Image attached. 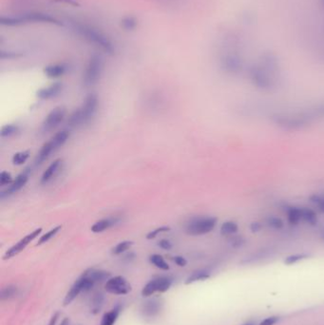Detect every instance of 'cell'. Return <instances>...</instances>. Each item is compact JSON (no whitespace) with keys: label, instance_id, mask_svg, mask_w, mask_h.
I'll list each match as a JSON object with an SVG mask.
<instances>
[{"label":"cell","instance_id":"cell-1","mask_svg":"<svg viewBox=\"0 0 324 325\" xmlns=\"http://www.w3.org/2000/svg\"><path fill=\"white\" fill-rule=\"evenodd\" d=\"M277 72H279L278 59L273 55L268 53L248 69V78L258 91L270 92L277 86Z\"/></svg>","mask_w":324,"mask_h":325},{"label":"cell","instance_id":"cell-2","mask_svg":"<svg viewBox=\"0 0 324 325\" xmlns=\"http://www.w3.org/2000/svg\"><path fill=\"white\" fill-rule=\"evenodd\" d=\"M317 118H321V111L319 106L302 112L276 113L270 117L271 122L276 127L286 131L303 130L309 127L313 121Z\"/></svg>","mask_w":324,"mask_h":325},{"label":"cell","instance_id":"cell-3","mask_svg":"<svg viewBox=\"0 0 324 325\" xmlns=\"http://www.w3.org/2000/svg\"><path fill=\"white\" fill-rule=\"evenodd\" d=\"M97 109L98 97L94 93H90L85 98L82 106L70 116L68 121L69 126L71 127H78L90 123L97 113Z\"/></svg>","mask_w":324,"mask_h":325},{"label":"cell","instance_id":"cell-4","mask_svg":"<svg viewBox=\"0 0 324 325\" xmlns=\"http://www.w3.org/2000/svg\"><path fill=\"white\" fill-rule=\"evenodd\" d=\"M75 31L87 41L92 43L96 47H98L99 49L105 51L106 53L112 55L114 52L115 48H114V45L112 42V40L97 29H94L93 27L85 25V24L84 25L77 24L75 26Z\"/></svg>","mask_w":324,"mask_h":325},{"label":"cell","instance_id":"cell-5","mask_svg":"<svg viewBox=\"0 0 324 325\" xmlns=\"http://www.w3.org/2000/svg\"><path fill=\"white\" fill-rule=\"evenodd\" d=\"M218 224L215 216H196L185 225V232L191 236H202L212 232Z\"/></svg>","mask_w":324,"mask_h":325},{"label":"cell","instance_id":"cell-6","mask_svg":"<svg viewBox=\"0 0 324 325\" xmlns=\"http://www.w3.org/2000/svg\"><path fill=\"white\" fill-rule=\"evenodd\" d=\"M69 137L70 132L67 130L59 131L55 136H52L49 141L43 145L39 153L36 156V165H41L44 161H46L49 156L56 152L57 149H60L68 141Z\"/></svg>","mask_w":324,"mask_h":325},{"label":"cell","instance_id":"cell-7","mask_svg":"<svg viewBox=\"0 0 324 325\" xmlns=\"http://www.w3.org/2000/svg\"><path fill=\"white\" fill-rule=\"evenodd\" d=\"M104 62L102 57L93 56L90 58L85 70L83 82L87 87H92L98 82L103 71Z\"/></svg>","mask_w":324,"mask_h":325},{"label":"cell","instance_id":"cell-8","mask_svg":"<svg viewBox=\"0 0 324 325\" xmlns=\"http://www.w3.org/2000/svg\"><path fill=\"white\" fill-rule=\"evenodd\" d=\"M94 285H95V283L84 272L82 275L80 276V278L78 279L77 281L73 283L70 291L67 293L65 300H64V305L66 306V305L71 304L74 301V299L77 297L81 292H87V291L92 289Z\"/></svg>","mask_w":324,"mask_h":325},{"label":"cell","instance_id":"cell-9","mask_svg":"<svg viewBox=\"0 0 324 325\" xmlns=\"http://www.w3.org/2000/svg\"><path fill=\"white\" fill-rule=\"evenodd\" d=\"M221 67L223 71L227 74L236 76L240 74L244 71L245 63L239 55H237L236 52H233V53H227L222 57Z\"/></svg>","mask_w":324,"mask_h":325},{"label":"cell","instance_id":"cell-10","mask_svg":"<svg viewBox=\"0 0 324 325\" xmlns=\"http://www.w3.org/2000/svg\"><path fill=\"white\" fill-rule=\"evenodd\" d=\"M172 279L169 277H158L151 280L142 290L144 297H149L155 293H164L170 288Z\"/></svg>","mask_w":324,"mask_h":325},{"label":"cell","instance_id":"cell-11","mask_svg":"<svg viewBox=\"0 0 324 325\" xmlns=\"http://www.w3.org/2000/svg\"><path fill=\"white\" fill-rule=\"evenodd\" d=\"M105 289L113 295H127L131 291V285L124 277L116 276L106 281Z\"/></svg>","mask_w":324,"mask_h":325},{"label":"cell","instance_id":"cell-12","mask_svg":"<svg viewBox=\"0 0 324 325\" xmlns=\"http://www.w3.org/2000/svg\"><path fill=\"white\" fill-rule=\"evenodd\" d=\"M65 116H66V109L64 106H57L56 109H53L47 115V117L43 122V131L46 132L57 128L60 125V123L64 120Z\"/></svg>","mask_w":324,"mask_h":325},{"label":"cell","instance_id":"cell-13","mask_svg":"<svg viewBox=\"0 0 324 325\" xmlns=\"http://www.w3.org/2000/svg\"><path fill=\"white\" fill-rule=\"evenodd\" d=\"M41 231H42V228H37L35 231H33V232H31V233L28 234V235H26V236H25L24 238H22L21 240H19L17 243H15L14 246H13L12 248L8 250L7 252L4 255L3 259H4V260H9V259L14 258V256L19 254L25 248H27V246H28L31 241H33V240L38 237V235L41 233Z\"/></svg>","mask_w":324,"mask_h":325},{"label":"cell","instance_id":"cell-14","mask_svg":"<svg viewBox=\"0 0 324 325\" xmlns=\"http://www.w3.org/2000/svg\"><path fill=\"white\" fill-rule=\"evenodd\" d=\"M282 210L285 215L286 221L290 226H299L303 223V211L302 206L290 204H283L282 205Z\"/></svg>","mask_w":324,"mask_h":325},{"label":"cell","instance_id":"cell-15","mask_svg":"<svg viewBox=\"0 0 324 325\" xmlns=\"http://www.w3.org/2000/svg\"><path fill=\"white\" fill-rule=\"evenodd\" d=\"M28 180V171L22 172L21 174H19L18 176L15 178V180L12 184H10V186L8 187L7 189H5V191H2L0 193V197H1V199H3L5 198V197H9V196L13 195L14 193H16L17 191H20L21 188L24 187V185L27 184Z\"/></svg>","mask_w":324,"mask_h":325},{"label":"cell","instance_id":"cell-16","mask_svg":"<svg viewBox=\"0 0 324 325\" xmlns=\"http://www.w3.org/2000/svg\"><path fill=\"white\" fill-rule=\"evenodd\" d=\"M24 20L27 23H46V24H55L60 25V22L57 20L56 17L44 14V13H29V14H22Z\"/></svg>","mask_w":324,"mask_h":325},{"label":"cell","instance_id":"cell-17","mask_svg":"<svg viewBox=\"0 0 324 325\" xmlns=\"http://www.w3.org/2000/svg\"><path fill=\"white\" fill-rule=\"evenodd\" d=\"M62 90H63V84L60 82H57L46 88L40 89L36 93V96L41 100L51 99L58 96L60 92H62Z\"/></svg>","mask_w":324,"mask_h":325},{"label":"cell","instance_id":"cell-18","mask_svg":"<svg viewBox=\"0 0 324 325\" xmlns=\"http://www.w3.org/2000/svg\"><path fill=\"white\" fill-rule=\"evenodd\" d=\"M119 221H120V219L117 218V217H112V218L100 220L92 226L91 230L93 233H102V232L106 231L107 229H110L111 227L117 225L119 223Z\"/></svg>","mask_w":324,"mask_h":325},{"label":"cell","instance_id":"cell-19","mask_svg":"<svg viewBox=\"0 0 324 325\" xmlns=\"http://www.w3.org/2000/svg\"><path fill=\"white\" fill-rule=\"evenodd\" d=\"M67 72V67L64 64H51L44 69V73L47 77L51 79L62 77Z\"/></svg>","mask_w":324,"mask_h":325},{"label":"cell","instance_id":"cell-20","mask_svg":"<svg viewBox=\"0 0 324 325\" xmlns=\"http://www.w3.org/2000/svg\"><path fill=\"white\" fill-rule=\"evenodd\" d=\"M160 311H161V304L156 300L148 301L146 304H144L142 308L144 316L147 318H153L157 316Z\"/></svg>","mask_w":324,"mask_h":325},{"label":"cell","instance_id":"cell-21","mask_svg":"<svg viewBox=\"0 0 324 325\" xmlns=\"http://www.w3.org/2000/svg\"><path fill=\"white\" fill-rule=\"evenodd\" d=\"M62 166V160L61 159H57L56 161L51 163L49 166V168L44 171L42 177H41V183L42 184H47L49 181L56 176L58 170H60Z\"/></svg>","mask_w":324,"mask_h":325},{"label":"cell","instance_id":"cell-22","mask_svg":"<svg viewBox=\"0 0 324 325\" xmlns=\"http://www.w3.org/2000/svg\"><path fill=\"white\" fill-rule=\"evenodd\" d=\"M303 222L310 226H316L318 224V216L315 209L308 206H302Z\"/></svg>","mask_w":324,"mask_h":325},{"label":"cell","instance_id":"cell-23","mask_svg":"<svg viewBox=\"0 0 324 325\" xmlns=\"http://www.w3.org/2000/svg\"><path fill=\"white\" fill-rule=\"evenodd\" d=\"M239 229H240V226L237 222L228 220L222 224L220 231L224 236H234L239 232Z\"/></svg>","mask_w":324,"mask_h":325},{"label":"cell","instance_id":"cell-24","mask_svg":"<svg viewBox=\"0 0 324 325\" xmlns=\"http://www.w3.org/2000/svg\"><path fill=\"white\" fill-rule=\"evenodd\" d=\"M263 223L264 226L277 231L282 230L285 226V222L281 217H278L276 215H268L267 217H265Z\"/></svg>","mask_w":324,"mask_h":325},{"label":"cell","instance_id":"cell-25","mask_svg":"<svg viewBox=\"0 0 324 325\" xmlns=\"http://www.w3.org/2000/svg\"><path fill=\"white\" fill-rule=\"evenodd\" d=\"M211 276V273L209 270L207 269H199L194 271L187 279H186V284H191V283H196V282H201V281H205L207 279H209Z\"/></svg>","mask_w":324,"mask_h":325},{"label":"cell","instance_id":"cell-26","mask_svg":"<svg viewBox=\"0 0 324 325\" xmlns=\"http://www.w3.org/2000/svg\"><path fill=\"white\" fill-rule=\"evenodd\" d=\"M0 24L2 26H8V27H18V26L25 25L26 22L24 20L21 14L16 16H1Z\"/></svg>","mask_w":324,"mask_h":325},{"label":"cell","instance_id":"cell-27","mask_svg":"<svg viewBox=\"0 0 324 325\" xmlns=\"http://www.w3.org/2000/svg\"><path fill=\"white\" fill-rule=\"evenodd\" d=\"M309 202L321 214H324V193H313L309 196Z\"/></svg>","mask_w":324,"mask_h":325},{"label":"cell","instance_id":"cell-28","mask_svg":"<svg viewBox=\"0 0 324 325\" xmlns=\"http://www.w3.org/2000/svg\"><path fill=\"white\" fill-rule=\"evenodd\" d=\"M120 313V308L119 307H115L112 311L106 313L103 318L100 325H113L115 323V321L117 320V318L119 316Z\"/></svg>","mask_w":324,"mask_h":325},{"label":"cell","instance_id":"cell-29","mask_svg":"<svg viewBox=\"0 0 324 325\" xmlns=\"http://www.w3.org/2000/svg\"><path fill=\"white\" fill-rule=\"evenodd\" d=\"M310 255L308 253H295V254H291L287 256L283 262L286 264V265H293V264H296L298 262H303L305 261L307 259H309Z\"/></svg>","mask_w":324,"mask_h":325},{"label":"cell","instance_id":"cell-30","mask_svg":"<svg viewBox=\"0 0 324 325\" xmlns=\"http://www.w3.org/2000/svg\"><path fill=\"white\" fill-rule=\"evenodd\" d=\"M149 261L150 262L156 266L157 268L161 269V270H169V265L168 262L165 261V259L163 258L161 255L153 254L149 257Z\"/></svg>","mask_w":324,"mask_h":325},{"label":"cell","instance_id":"cell-31","mask_svg":"<svg viewBox=\"0 0 324 325\" xmlns=\"http://www.w3.org/2000/svg\"><path fill=\"white\" fill-rule=\"evenodd\" d=\"M18 131H19V127H18V126L10 124V125H6V126H3V127H1L0 136H1L2 138L11 137V136H14V135L16 134Z\"/></svg>","mask_w":324,"mask_h":325},{"label":"cell","instance_id":"cell-32","mask_svg":"<svg viewBox=\"0 0 324 325\" xmlns=\"http://www.w3.org/2000/svg\"><path fill=\"white\" fill-rule=\"evenodd\" d=\"M61 228H62L61 226H56L55 228L50 229L47 233L44 234L42 237H40L39 240L37 241V246H41L43 243H46L47 241H49L50 239H52L61 230Z\"/></svg>","mask_w":324,"mask_h":325},{"label":"cell","instance_id":"cell-33","mask_svg":"<svg viewBox=\"0 0 324 325\" xmlns=\"http://www.w3.org/2000/svg\"><path fill=\"white\" fill-rule=\"evenodd\" d=\"M137 20L134 18L133 16H126L121 20V27L125 31H133L137 27Z\"/></svg>","mask_w":324,"mask_h":325},{"label":"cell","instance_id":"cell-34","mask_svg":"<svg viewBox=\"0 0 324 325\" xmlns=\"http://www.w3.org/2000/svg\"><path fill=\"white\" fill-rule=\"evenodd\" d=\"M133 242L131 240H124L121 241L118 245H116L113 249V253L114 255H120L125 253L127 250L131 248Z\"/></svg>","mask_w":324,"mask_h":325},{"label":"cell","instance_id":"cell-35","mask_svg":"<svg viewBox=\"0 0 324 325\" xmlns=\"http://www.w3.org/2000/svg\"><path fill=\"white\" fill-rule=\"evenodd\" d=\"M29 156H30V151L29 150L17 152L13 157V163L15 166H21L28 160Z\"/></svg>","mask_w":324,"mask_h":325},{"label":"cell","instance_id":"cell-36","mask_svg":"<svg viewBox=\"0 0 324 325\" xmlns=\"http://www.w3.org/2000/svg\"><path fill=\"white\" fill-rule=\"evenodd\" d=\"M17 293V288L14 285H9L7 287H4L1 291V300H9L11 297H14Z\"/></svg>","mask_w":324,"mask_h":325},{"label":"cell","instance_id":"cell-37","mask_svg":"<svg viewBox=\"0 0 324 325\" xmlns=\"http://www.w3.org/2000/svg\"><path fill=\"white\" fill-rule=\"evenodd\" d=\"M170 230V227L169 226H161V227H158L154 230L150 231L149 233L147 235V239L148 240H152V239H155L156 237L159 235V234L166 233V232H169Z\"/></svg>","mask_w":324,"mask_h":325},{"label":"cell","instance_id":"cell-38","mask_svg":"<svg viewBox=\"0 0 324 325\" xmlns=\"http://www.w3.org/2000/svg\"><path fill=\"white\" fill-rule=\"evenodd\" d=\"M13 177L12 174L8 171H2L0 173V185L4 186V185H7V184H11L13 183Z\"/></svg>","mask_w":324,"mask_h":325},{"label":"cell","instance_id":"cell-39","mask_svg":"<svg viewBox=\"0 0 324 325\" xmlns=\"http://www.w3.org/2000/svg\"><path fill=\"white\" fill-rule=\"evenodd\" d=\"M264 227V223L260 221H253L249 225V229L252 233H259Z\"/></svg>","mask_w":324,"mask_h":325},{"label":"cell","instance_id":"cell-40","mask_svg":"<svg viewBox=\"0 0 324 325\" xmlns=\"http://www.w3.org/2000/svg\"><path fill=\"white\" fill-rule=\"evenodd\" d=\"M246 242H247V240L241 236H240V237H233L232 240H231V246H232L233 248H241L242 246H245Z\"/></svg>","mask_w":324,"mask_h":325},{"label":"cell","instance_id":"cell-41","mask_svg":"<svg viewBox=\"0 0 324 325\" xmlns=\"http://www.w3.org/2000/svg\"><path fill=\"white\" fill-rule=\"evenodd\" d=\"M102 303H103V297H102V295H96V297L93 299L92 310L95 312V313L98 311L99 309L101 308V306H102Z\"/></svg>","mask_w":324,"mask_h":325},{"label":"cell","instance_id":"cell-42","mask_svg":"<svg viewBox=\"0 0 324 325\" xmlns=\"http://www.w3.org/2000/svg\"><path fill=\"white\" fill-rule=\"evenodd\" d=\"M280 320V318L277 316H271L264 318L259 325H275Z\"/></svg>","mask_w":324,"mask_h":325},{"label":"cell","instance_id":"cell-43","mask_svg":"<svg viewBox=\"0 0 324 325\" xmlns=\"http://www.w3.org/2000/svg\"><path fill=\"white\" fill-rule=\"evenodd\" d=\"M158 246L164 250H170L172 248V243L170 242V240H166V239L160 240L158 242Z\"/></svg>","mask_w":324,"mask_h":325},{"label":"cell","instance_id":"cell-44","mask_svg":"<svg viewBox=\"0 0 324 325\" xmlns=\"http://www.w3.org/2000/svg\"><path fill=\"white\" fill-rule=\"evenodd\" d=\"M173 261L176 263L177 265L179 266H185L187 264V261L182 257V256H176L173 258Z\"/></svg>","mask_w":324,"mask_h":325},{"label":"cell","instance_id":"cell-45","mask_svg":"<svg viewBox=\"0 0 324 325\" xmlns=\"http://www.w3.org/2000/svg\"><path fill=\"white\" fill-rule=\"evenodd\" d=\"M58 318H59V313L57 312L51 318H50V320H49V324L48 325H56L57 324V320H58Z\"/></svg>","mask_w":324,"mask_h":325},{"label":"cell","instance_id":"cell-46","mask_svg":"<svg viewBox=\"0 0 324 325\" xmlns=\"http://www.w3.org/2000/svg\"><path fill=\"white\" fill-rule=\"evenodd\" d=\"M56 2H64L67 4H72V5H76V1L75 0H55Z\"/></svg>","mask_w":324,"mask_h":325},{"label":"cell","instance_id":"cell-47","mask_svg":"<svg viewBox=\"0 0 324 325\" xmlns=\"http://www.w3.org/2000/svg\"><path fill=\"white\" fill-rule=\"evenodd\" d=\"M60 325H71V321H70V319L68 318H64Z\"/></svg>","mask_w":324,"mask_h":325},{"label":"cell","instance_id":"cell-48","mask_svg":"<svg viewBox=\"0 0 324 325\" xmlns=\"http://www.w3.org/2000/svg\"><path fill=\"white\" fill-rule=\"evenodd\" d=\"M320 238H321L324 241V228H322L321 231H320Z\"/></svg>","mask_w":324,"mask_h":325},{"label":"cell","instance_id":"cell-49","mask_svg":"<svg viewBox=\"0 0 324 325\" xmlns=\"http://www.w3.org/2000/svg\"><path fill=\"white\" fill-rule=\"evenodd\" d=\"M242 325H256V323H255L254 321H248L247 323H245V324Z\"/></svg>","mask_w":324,"mask_h":325},{"label":"cell","instance_id":"cell-50","mask_svg":"<svg viewBox=\"0 0 324 325\" xmlns=\"http://www.w3.org/2000/svg\"><path fill=\"white\" fill-rule=\"evenodd\" d=\"M322 2H323V4H324V0H322Z\"/></svg>","mask_w":324,"mask_h":325}]
</instances>
